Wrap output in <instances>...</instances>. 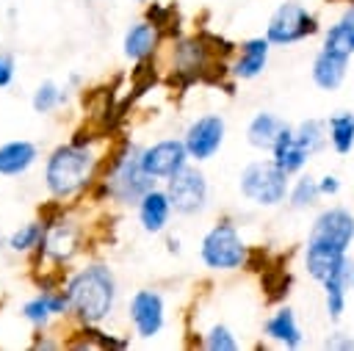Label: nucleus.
<instances>
[{
    "instance_id": "1",
    "label": "nucleus",
    "mask_w": 354,
    "mask_h": 351,
    "mask_svg": "<svg viewBox=\"0 0 354 351\" xmlns=\"http://www.w3.org/2000/svg\"><path fill=\"white\" fill-rule=\"evenodd\" d=\"M69 301H72V312L86 321V323H100L102 318H108V312L113 310V298H116V285L108 268L102 265H91L86 271H80L72 282H69Z\"/></svg>"
},
{
    "instance_id": "2",
    "label": "nucleus",
    "mask_w": 354,
    "mask_h": 351,
    "mask_svg": "<svg viewBox=\"0 0 354 351\" xmlns=\"http://www.w3.org/2000/svg\"><path fill=\"white\" fill-rule=\"evenodd\" d=\"M91 171H94V155L77 144H66L50 155L44 180L53 196H69L91 180Z\"/></svg>"
},
{
    "instance_id": "3",
    "label": "nucleus",
    "mask_w": 354,
    "mask_h": 351,
    "mask_svg": "<svg viewBox=\"0 0 354 351\" xmlns=\"http://www.w3.org/2000/svg\"><path fill=\"white\" fill-rule=\"evenodd\" d=\"M241 193L263 207H274L285 202L288 193V174L274 160H254L241 171Z\"/></svg>"
},
{
    "instance_id": "4",
    "label": "nucleus",
    "mask_w": 354,
    "mask_h": 351,
    "mask_svg": "<svg viewBox=\"0 0 354 351\" xmlns=\"http://www.w3.org/2000/svg\"><path fill=\"white\" fill-rule=\"evenodd\" d=\"M202 260L207 268L232 271L246 260V246L232 224H216L202 238Z\"/></svg>"
},
{
    "instance_id": "5",
    "label": "nucleus",
    "mask_w": 354,
    "mask_h": 351,
    "mask_svg": "<svg viewBox=\"0 0 354 351\" xmlns=\"http://www.w3.org/2000/svg\"><path fill=\"white\" fill-rule=\"evenodd\" d=\"M315 30H318L315 17L307 8H301L299 3H282L268 19L266 39L271 44H293V41L313 36Z\"/></svg>"
},
{
    "instance_id": "6",
    "label": "nucleus",
    "mask_w": 354,
    "mask_h": 351,
    "mask_svg": "<svg viewBox=\"0 0 354 351\" xmlns=\"http://www.w3.org/2000/svg\"><path fill=\"white\" fill-rule=\"evenodd\" d=\"M152 182H155V177H149V174L144 171V166H141V152L130 149V152L119 160V166H116V171H113V177H111L108 191L113 193L116 202L136 205V202H141V196H144L147 191H152Z\"/></svg>"
},
{
    "instance_id": "7",
    "label": "nucleus",
    "mask_w": 354,
    "mask_h": 351,
    "mask_svg": "<svg viewBox=\"0 0 354 351\" xmlns=\"http://www.w3.org/2000/svg\"><path fill=\"white\" fill-rule=\"evenodd\" d=\"M307 240L346 252V249L351 246V240H354V216H351L348 210H343V207H329V210H324V213L313 221Z\"/></svg>"
},
{
    "instance_id": "8",
    "label": "nucleus",
    "mask_w": 354,
    "mask_h": 351,
    "mask_svg": "<svg viewBox=\"0 0 354 351\" xmlns=\"http://www.w3.org/2000/svg\"><path fill=\"white\" fill-rule=\"evenodd\" d=\"M166 193H169V202H171V207H174L177 213L191 216V213L202 210L205 202H207V182H205V174L185 166L183 171H177L174 177H169Z\"/></svg>"
},
{
    "instance_id": "9",
    "label": "nucleus",
    "mask_w": 354,
    "mask_h": 351,
    "mask_svg": "<svg viewBox=\"0 0 354 351\" xmlns=\"http://www.w3.org/2000/svg\"><path fill=\"white\" fill-rule=\"evenodd\" d=\"M188 146L185 141H174V138H166V141H158L152 146H147L141 152V166L149 177H174L177 171L185 169V160H188Z\"/></svg>"
},
{
    "instance_id": "10",
    "label": "nucleus",
    "mask_w": 354,
    "mask_h": 351,
    "mask_svg": "<svg viewBox=\"0 0 354 351\" xmlns=\"http://www.w3.org/2000/svg\"><path fill=\"white\" fill-rule=\"evenodd\" d=\"M185 146H188V155L196 158V160H207L218 152L221 141H224V119L216 116V113H207V116H199L188 130H185Z\"/></svg>"
},
{
    "instance_id": "11",
    "label": "nucleus",
    "mask_w": 354,
    "mask_h": 351,
    "mask_svg": "<svg viewBox=\"0 0 354 351\" xmlns=\"http://www.w3.org/2000/svg\"><path fill=\"white\" fill-rule=\"evenodd\" d=\"M130 318L138 332V337L149 340L163 326V298L155 290H138L130 298Z\"/></svg>"
},
{
    "instance_id": "12",
    "label": "nucleus",
    "mask_w": 354,
    "mask_h": 351,
    "mask_svg": "<svg viewBox=\"0 0 354 351\" xmlns=\"http://www.w3.org/2000/svg\"><path fill=\"white\" fill-rule=\"evenodd\" d=\"M354 282V263L346 257L321 285L326 290V312L329 318H340L343 315V307H346V290L348 285Z\"/></svg>"
},
{
    "instance_id": "13",
    "label": "nucleus",
    "mask_w": 354,
    "mask_h": 351,
    "mask_svg": "<svg viewBox=\"0 0 354 351\" xmlns=\"http://www.w3.org/2000/svg\"><path fill=\"white\" fill-rule=\"evenodd\" d=\"M169 210H171V202H169V193L166 191H147L138 202V218H141V227L147 232H160L169 221Z\"/></svg>"
},
{
    "instance_id": "14",
    "label": "nucleus",
    "mask_w": 354,
    "mask_h": 351,
    "mask_svg": "<svg viewBox=\"0 0 354 351\" xmlns=\"http://www.w3.org/2000/svg\"><path fill=\"white\" fill-rule=\"evenodd\" d=\"M268 47H271L268 39H249V41L243 44L238 61L232 64V75L241 77V80H252V77H257V75L266 69Z\"/></svg>"
},
{
    "instance_id": "15",
    "label": "nucleus",
    "mask_w": 354,
    "mask_h": 351,
    "mask_svg": "<svg viewBox=\"0 0 354 351\" xmlns=\"http://www.w3.org/2000/svg\"><path fill=\"white\" fill-rule=\"evenodd\" d=\"M346 64H348V58H343L337 53H329V50H321L315 55V61H313V80H315V86L326 88V91L337 88L343 83V77H346Z\"/></svg>"
},
{
    "instance_id": "16",
    "label": "nucleus",
    "mask_w": 354,
    "mask_h": 351,
    "mask_svg": "<svg viewBox=\"0 0 354 351\" xmlns=\"http://www.w3.org/2000/svg\"><path fill=\"white\" fill-rule=\"evenodd\" d=\"M274 163L285 171V174H293V171H299L304 163H307V152L296 144V138H293V127H282V133H279V138H277V144H274Z\"/></svg>"
},
{
    "instance_id": "17",
    "label": "nucleus",
    "mask_w": 354,
    "mask_h": 351,
    "mask_svg": "<svg viewBox=\"0 0 354 351\" xmlns=\"http://www.w3.org/2000/svg\"><path fill=\"white\" fill-rule=\"evenodd\" d=\"M36 160V146L30 141H8L0 146V174L17 177L30 169Z\"/></svg>"
},
{
    "instance_id": "18",
    "label": "nucleus",
    "mask_w": 354,
    "mask_h": 351,
    "mask_svg": "<svg viewBox=\"0 0 354 351\" xmlns=\"http://www.w3.org/2000/svg\"><path fill=\"white\" fill-rule=\"evenodd\" d=\"M282 127H285V122H282L279 116L263 111V113H257V116L249 122V130H246L249 144L257 146V149H274V144H277Z\"/></svg>"
},
{
    "instance_id": "19",
    "label": "nucleus",
    "mask_w": 354,
    "mask_h": 351,
    "mask_svg": "<svg viewBox=\"0 0 354 351\" xmlns=\"http://www.w3.org/2000/svg\"><path fill=\"white\" fill-rule=\"evenodd\" d=\"M266 334H268L271 340L288 345V348L301 345V329H299L296 315H293L290 307H282L279 312H274V315L268 318V323H266Z\"/></svg>"
},
{
    "instance_id": "20",
    "label": "nucleus",
    "mask_w": 354,
    "mask_h": 351,
    "mask_svg": "<svg viewBox=\"0 0 354 351\" xmlns=\"http://www.w3.org/2000/svg\"><path fill=\"white\" fill-rule=\"evenodd\" d=\"M155 41H158L155 25H149V22H136V25L124 33V55L133 58V61H141V58H147V55L155 50Z\"/></svg>"
},
{
    "instance_id": "21",
    "label": "nucleus",
    "mask_w": 354,
    "mask_h": 351,
    "mask_svg": "<svg viewBox=\"0 0 354 351\" xmlns=\"http://www.w3.org/2000/svg\"><path fill=\"white\" fill-rule=\"evenodd\" d=\"M326 127H329V141H332L335 152H340V155L351 152V146H354V113H335L326 122Z\"/></svg>"
},
{
    "instance_id": "22",
    "label": "nucleus",
    "mask_w": 354,
    "mask_h": 351,
    "mask_svg": "<svg viewBox=\"0 0 354 351\" xmlns=\"http://www.w3.org/2000/svg\"><path fill=\"white\" fill-rule=\"evenodd\" d=\"M293 138L307 155H315L326 146V124L318 119H307L293 130Z\"/></svg>"
},
{
    "instance_id": "23",
    "label": "nucleus",
    "mask_w": 354,
    "mask_h": 351,
    "mask_svg": "<svg viewBox=\"0 0 354 351\" xmlns=\"http://www.w3.org/2000/svg\"><path fill=\"white\" fill-rule=\"evenodd\" d=\"M324 50H329V53H337V55H343V58H348L351 53H354V28H351V22L343 17L340 22H335L329 30H326V36H324Z\"/></svg>"
},
{
    "instance_id": "24",
    "label": "nucleus",
    "mask_w": 354,
    "mask_h": 351,
    "mask_svg": "<svg viewBox=\"0 0 354 351\" xmlns=\"http://www.w3.org/2000/svg\"><path fill=\"white\" fill-rule=\"evenodd\" d=\"M44 249L53 254V257H58V260H64V257H69L72 252H75V232L69 229V227H55V229H50V235H47V240H44Z\"/></svg>"
},
{
    "instance_id": "25",
    "label": "nucleus",
    "mask_w": 354,
    "mask_h": 351,
    "mask_svg": "<svg viewBox=\"0 0 354 351\" xmlns=\"http://www.w3.org/2000/svg\"><path fill=\"white\" fill-rule=\"evenodd\" d=\"M318 196H321L318 182H315L313 177H299V182H296L293 191H290V207H296V210L310 207V205L318 202Z\"/></svg>"
},
{
    "instance_id": "26",
    "label": "nucleus",
    "mask_w": 354,
    "mask_h": 351,
    "mask_svg": "<svg viewBox=\"0 0 354 351\" xmlns=\"http://www.w3.org/2000/svg\"><path fill=\"white\" fill-rule=\"evenodd\" d=\"M58 102H61V91H58V86H55L53 80H44V83L36 88V94H33V111H39V113L53 111Z\"/></svg>"
},
{
    "instance_id": "27",
    "label": "nucleus",
    "mask_w": 354,
    "mask_h": 351,
    "mask_svg": "<svg viewBox=\"0 0 354 351\" xmlns=\"http://www.w3.org/2000/svg\"><path fill=\"white\" fill-rule=\"evenodd\" d=\"M41 235H44L41 224H28V227L17 229V232L8 238V246H11L14 252H25V249H30V246H39Z\"/></svg>"
},
{
    "instance_id": "28",
    "label": "nucleus",
    "mask_w": 354,
    "mask_h": 351,
    "mask_svg": "<svg viewBox=\"0 0 354 351\" xmlns=\"http://www.w3.org/2000/svg\"><path fill=\"white\" fill-rule=\"evenodd\" d=\"M22 312H25V318L30 321V323H36V326H41L50 315H53V304H50V293H41V296H36L33 301H28L25 307H22Z\"/></svg>"
},
{
    "instance_id": "29",
    "label": "nucleus",
    "mask_w": 354,
    "mask_h": 351,
    "mask_svg": "<svg viewBox=\"0 0 354 351\" xmlns=\"http://www.w3.org/2000/svg\"><path fill=\"white\" fill-rule=\"evenodd\" d=\"M205 348H210V351H235L238 343H235V337L227 326H213L205 334Z\"/></svg>"
},
{
    "instance_id": "30",
    "label": "nucleus",
    "mask_w": 354,
    "mask_h": 351,
    "mask_svg": "<svg viewBox=\"0 0 354 351\" xmlns=\"http://www.w3.org/2000/svg\"><path fill=\"white\" fill-rule=\"evenodd\" d=\"M14 77V58L0 53V86H8Z\"/></svg>"
},
{
    "instance_id": "31",
    "label": "nucleus",
    "mask_w": 354,
    "mask_h": 351,
    "mask_svg": "<svg viewBox=\"0 0 354 351\" xmlns=\"http://www.w3.org/2000/svg\"><path fill=\"white\" fill-rule=\"evenodd\" d=\"M318 188H321V196H335V193L340 191V182H337V177H332V174H326V177H321V182H318Z\"/></svg>"
},
{
    "instance_id": "32",
    "label": "nucleus",
    "mask_w": 354,
    "mask_h": 351,
    "mask_svg": "<svg viewBox=\"0 0 354 351\" xmlns=\"http://www.w3.org/2000/svg\"><path fill=\"white\" fill-rule=\"evenodd\" d=\"M326 348H354V340H348V337H340V334H335L332 340H326Z\"/></svg>"
},
{
    "instance_id": "33",
    "label": "nucleus",
    "mask_w": 354,
    "mask_h": 351,
    "mask_svg": "<svg viewBox=\"0 0 354 351\" xmlns=\"http://www.w3.org/2000/svg\"><path fill=\"white\" fill-rule=\"evenodd\" d=\"M346 19H348V22H351V28H354V6L346 11Z\"/></svg>"
},
{
    "instance_id": "34",
    "label": "nucleus",
    "mask_w": 354,
    "mask_h": 351,
    "mask_svg": "<svg viewBox=\"0 0 354 351\" xmlns=\"http://www.w3.org/2000/svg\"><path fill=\"white\" fill-rule=\"evenodd\" d=\"M351 287H354V282H351Z\"/></svg>"
}]
</instances>
